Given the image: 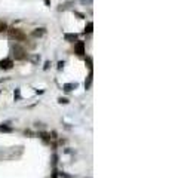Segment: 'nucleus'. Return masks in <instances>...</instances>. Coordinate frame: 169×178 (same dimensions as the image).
<instances>
[{"instance_id":"obj_1","label":"nucleus","mask_w":169,"mask_h":178,"mask_svg":"<svg viewBox=\"0 0 169 178\" xmlns=\"http://www.w3.org/2000/svg\"><path fill=\"white\" fill-rule=\"evenodd\" d=\"M12 52H14V57L15 59H25V57H27V54H25V50L24 48H21L19 45H15L14 48H12Z\"/></svg>"},{"instance_id":"obj_2","label":"nucleus","mask_w":169,"mask_h":178,"mask_svg":"<svg viewBox=\"0 0 169 178\" xmlns=\"http://www.w3.org/2000/svg\"><path fill=\"white\" fill-rule=\"evenodd\" d=\"M9 37L10 39H14V40H25V36L21 30H18V28H10L9 30Z\"/></svg>"},{"instance_id":"obj_3","label":"nucleus","mask_w":169,"mask_h":178,"mask_svg":"<svg viewBox=\"0 0 169 178\" xmlns=\"http://www.w3.org/2000/svg\"><path fill=\"white\" fill-rule=\"evenodd\" d=\"M76 54L77 55H85V43L83 42H77L76 43Z\"/></svg>"},{"instance_id":"obj_4","label":"nucleus","mask_w":169,"mask_h":178,"mask_svg":"<svg viewBox=\"0 0 169 178\" xmlns=\"http://www.w3.org/2000/svg\"><path fill=\"white\" fill-rule=\"evenodd\" d=\"M0 67L5 68V70L12 68V59H2V61H0Z\"/></svg>"},{"instance_id":"obj_5","label":"nucleus","mask_w":169,"mask_h":178,"mask_svg":"<svg viewBox=\"0 0 169 178\" xmlns=\"http://www.w3.org/2000/svg\"><path fill=\"white\" fill-rule=\"evenodd\" d=\"M66 40H67V42H74V40H77V34H66Z\"/></svg>"},{"instance_id":"obj_6","label":"nucleus","mask_w":169,"mask_h":178,"mask_svg":"<svg viewBox=\"0 0 169 178\" xmlns=\"http://www.w3.org/2000/svg\"><path fill=\"white\" fill-rule=\"evenodd\" d=\"M43 34H45V30H43V28H37V30L33 33L34 37H40V36H43Z\"/></svg>"},{"instance_id":"obj_7","label":"nucleus","mask_w":169,"mask_h":178,"mask_svg":"<svg viewBox=\"0 0 169 178\" xmlns=\"http://www.w3.org/2000/svg\"><path fill=\"white\" fill-rule=\"evenodd\" d=\"M90 83H92V73H90V74L88 76V80L85 82V88H86V89H89V88H90Z\"/></svg>"},{"instance_id":"obj_8","label":"nucleus","mask_w":169,"mask_h":178,"mask_svg":"<svg viewBox=\"0 0 169 178\" xmlns=\"http://www.w3.org/2000/svg\"><path fill=\"white\" fill-rule=\"evenodd\" d=\"M77 85L76 83H68V85H64V89H66V91H71L73 88H76Z\"/></svg>"},{"instance_id":"obj_9","label":"nucleus","mask_w":169,"mask_h":178,"mask_svg":"<svg viewBox=\"0 0 169 178\" xmlns=\"http://www.w3.org/2000/svg\"><path fill=\"white\" fill-rule=\"evenodd\" d=\"M12 128H9V126H3V125H0V132H10Z\"/></svg>"},{"instance_id":"obj_10","label":"nucleus","mask_w":169,"mask_h":178,"mask_svg":"<svg viewBox=\"0 0 169 178\" xmlns=\"http://www.w3.org/2000/svg\"><path fill=\"white\" fill-rule=\"evenodd\" d=\"M3 30H6V24H5V22H2V21H0V33H2Z\"/></svg>"},{"instance_id":"obj_11","label":"nucleus","mask_w":169,"mask_h":178,"mask_svg":"<svg viewBox=\"0 0 169 178\" xmlns=\"http://www.w3.org/2000/svg\"><path fill=\"white\" fill-rule=\"evenodd\" d=\"M92 27H94L92 22H89V24H88V27H86V31H88V33H90V31H92Z\"/></svg>"},{"instance_id":"obj_12","label":"nucleus","mask_w":169,"mask_h":178,"mask_svg":"<svg viewBox=\"0 0 169 178\" xmlns=\"http://www.w3.org/2000/svg\"><path fill=\"white\" fill-rule=\"evenodd\" d=\"M88 67H89V70H92V61H90V58H88Z\"/></svg>"}]
</instances>
